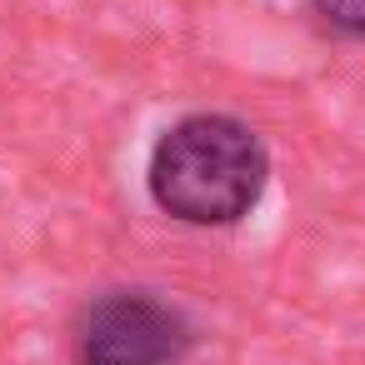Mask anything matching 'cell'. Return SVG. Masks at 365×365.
<instances>
[{
  "mask_svg": "<svg viewBox=\"0 0 365 365\" xmlns=\"http://www.w3.org/2000/svg\"><path fill=\"white\" fill-rule=\"evenodd\" d=\"M71 365H185L195 350L190 315L160 290L120 285L91 295L66 330Z\"/></svg>",
  "mask_w": 365,
  "mask_h": 365,
  "instance_id": "obj_2",
  "label": "cell"
},
{
  "mask_svg": "<svg viewBox=\"0 0 365 365\" xmlns=\"http://www.w3.org/2000/svg\"><path fill=\"white\" fill-rule=\"evenodd\" d=\"M270 185V150L240 115L195 110L165 125L145 160V190L175 225H240Z\"/></svg>",
  "mask_w": 365,
  "mask_h": 365,
  "instance_id": "obj_1",
  "label": "cell"
},
{
  "mask_svg": "<svg viewBox=\"0 0 365 365\" xmlns=\"http://www.w3.org/2000/svg\"><path fill=\"white\" fill-rule=\"evenodd\" d=\"M315 21L340 41H365V0H310Z\"/></svg>",
  "mask_w": 365,
  "mask_h": 365,
  "instance_id": "obj_3",
  "label": "cell"
}]
</instances>
